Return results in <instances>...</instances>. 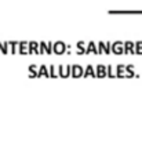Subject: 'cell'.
Segmentation results:
<instances>
[{"mask_svg": "<svg viewBox=\"0 0 142 156\" xmlns=\"http://www.w3.org/2000/svg\"><path fill=\"white\" fill-rule=\"evenodd\" d=\"M83 76H95V71H94V68H92V65H90V64L87 65Z\"/></svg>", "mask_w": 142, "mask_h": 156, "instance_id": "11", "label": "cell"}, {"mask_svg": "<svg viewBox=\"0 0 142 156\" xmlns=\"http://www.w3.org/2000/svg\"><path fill=\"white\" fill-rule=\"evenodd\" d=\"M95 76H98V77L106 76V68H105L102 64H99V65L97 66V72H95Z\"/></svg>", "mask_w": 142, "mask_h": 156, "instance_id": "7", "label": "cell"}, {"mask_svg": "<svg viewBox=\"0 0 142 156\" xmlns=\"http://www.w3.org/2000/svg\"><path fill=\"white\" fill-rule=\"evenodd\" d=\"M29 53H39V44H37V41H30V43H29Z\"/></svg>", "mask_w": 142, "mask_h": 156, "instance_id": "12", "label": "cell"}, {"mask_svg": "<svg viewBox=\"0 0 142 156\" xmlns=\"http://www.w3.org/2000/svg\"><path fill=\"white\" fill-rule=\"evenodd\" d=\"M106 76H109V77H115L116 75L113 73V68H112V65H109L106 68Z\"/></svg>", "mask_w": 142, "mask_h": 156, "instance_id": "18", "label": "cell"}, {"mask_svg": "<svg viewBox=\"0 0 142 156\" xmlns=\"http://www.w3.org/2000/svg\"><path fill=\"white\" fill-rule=\"evenodd\" d=\"M39 76H46V77L50 76V71L47 69V66H46L44 64L40 66V69H39Z\"/></svg>", "mask_w": 142, "mask_h": 156, "instance_id": "9", "label": "cell"}, {"mask_svg": "<svg viewBox=\"0 0 142 156\" xmlns=\"http://www.w3.org/2000/svg\"><path fill=\"white\" fill-rule=\"evenodd\" d=\"M124 53L135 54V44L133 41H126L124 43Z\"/></svg>", "mask_w": 142, "mask_h": 156, "instance_id": "6", "label": "cell"}, {"mask_svg": "<svg viewBox=\"0 0 142 156\" xmlns=\"http://www.w3.org/2000/svg\"><path fill=\"white\" fill-rule=\"evenodd\" d=\"M135 54H142V41H137V44H135Z\"/></svg>", "mask_w": 142, "mask_h": 156, "instance_id": "17", "label": "cell"}, {"mask_svg": "<svg viewBox=\"0 0 142 156\" xmlns=\"http://www.w3.org/2000/svg\"><path fill=\"white\" fill-rule=\"evenodd\" d=\"M29 72H30V73H33V76H39L37 66H36L35 64H33V65H30V66H29Z\"/></svg>", "mask_w": 142, "mask_h": 156, "instance_id": "16", "label": "cell"}, {"mask_svg": "<svg viewBox=\"0 0 142 156\" xmlns=\"http://www.w3.org/2000/svg\"><path fill=\"white\" fill-rule=\"evenodd\" d=\"M28 43L26 41H21L19 43V53H22V54H25V53H28Z\"/></svg>", "mask_w": 142, "mask_h": 156, "instance_id": "14", "label": "cell"}, {"mask_svg": "<svg viewBox=\"0 0 142 156\" xmlns=\"http://www.w3.org/2000/svg\"><path fill=\"white\" fill-rule=\"evenodd\" d=\"M110 50H112L115 54H121V53H124V46H123L121 41H115V43L112 44Z\"/></svg>", "mask_w": 142, "mask_h": 156, "instance_id": "3", "label": "cell"}, {"mask_svg": "<svg viewBox=\"0 0 142 156\" xmlns=\"http://www.w3.org/2000/svg\"><path fill=\"white\" fill-rule=\"evenodd\" d=\"M86 50L87 48L84 47V41H79V43H77V51H79V54L86 53Z\"/></svg>", "mask_w": 142, "mask_h": 156, "instance_id": "15", "label": "cell"}, {"mask_svg": "<svg viewBox=\"0 0 142 156\" xmlns=\"http://www.w3.org/2000/svg\"><path fill=\"white\" fill-rule=\"evenodd\" d=\"M48 71H50V76H51V77H55V76H58V75H57V71H55V66H54V65H51V66H50V69H48Z\"/></svg>", "mask_w": 142, "mask_h": 156, "instance_id": "19", "label": "cell"}, {"mask_svg": "<svg viewBox=\"0 0 142 156\" xmlns=\"http://www.w3.org/2000/svg\"><path fill=\"white\" fill-rule=\"evenodd\" d=\"M53 50H54V53H57V54H62L64 51L66 50V46L64 41H55L53 46Z\"/></svg>", "mask_w": 142, "mask_h": 156, "instance_id": "2", "label": "cell"}, {"mask_svg": "<svg viewBox=\"0 0 142 156\" xmlns=\"http://www.w3.org/2000/svg\"><path fill=\"white\" fill-rule=\"evenodd\" d=\"M72 73V65H59V75L66 77Z\"/></svg>", "mask_w": 142, "mask_h": 156, "instance_id": "1", "label": "cell"}, {"mask_svg": "<svg viewBox=\"0 0 142 156\" xmlns=\"http://www.w3.org/2000/svg\"><path fill=\"white\" fill-rule=\"evenodd\" d=\"M126 71H127V76H134V75H137L135 73V71H134V65L133 64H130V65H127L126 66Z\"/></svg>", "mask_w": 142, "mask_h": 156, "instance_id": "13", "label": "cell"}, {"mask_svg": "<svg viewBox=\"0 0 142 156\" xmlns=\"http://www.w3.org/2000/svg\"><path fill=\"white\" fill-rule=\"evenodd\" d=\"M110 47H112V44H110V41H108V43H104V41H99V43H98V51H99V53H102V50H104L105 53L109 54V53H110Z\"/></svg>", "mask_w": 142, "mask_h": 156, "instance_id": "5", "label": "cell"}, {"mask_svg": "<svg viewBox=\"0 0 142 156\" xmlns=\"http://www.w3.org/2000/svg\"><path fill=\"white\" fill-rule=\"evenodd\" d=\"M72 76H74V77H80V76H83L84 75V71H83V68L80 66V65H77V64H74V65H72Z\"/></svg>", "mask_w": 142, "mask_h": 156, "instance_id": "4", "label": "cell"}, {"mask_svg": "<svg viewBox=\"0 0 142 156\" xmlns=\"http://www.w3.org/2000/svg\"><path fill=\"white\" fill-rule=\"evenodd\" d=\"M95 53V54H99V51H98V48L95 47V43L94 41H90L88 43V47H87V50H86V53Z\"/></svg>", "mask_w": 142, "mask_h": 156, "instance_id": "10", "label": "cell"}, {"mask_svg": "<svg viewBox=\"0 0 142 156\" xmlns=\"http://www.w3.org/2000/svg\"><path fill=\"white\" fill-rule=\"evenodd\" d=\"M116 76H119V77L126 76V65H123V64H119L117 65V72H116Z\"/></svg>", "mask_w": 142, "mask_h": 156, "instance_id": "8", "label": "cell"}]
</instances>
